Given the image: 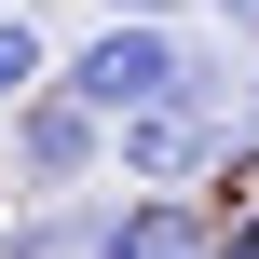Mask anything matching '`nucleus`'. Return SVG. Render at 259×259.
Here are the masks:
<instances>
[{
  "instance_id": "1",
  "label": "nucleus",
  "mask_w": 259,
  "mask_h": 259,
  "mask_svg": "<svg viewBox=\"0 0 259 259\" xmlns=\"http://www.w3.org/2000/svg\"><path fill=\"white\" fill-rule=\"evenodd\" d=\"M0 164H14L27 191H96V164H109V123H96L68 82H27V96L0 109Z\"/></svg>"
},
{
  "instance_id": "2",
  "label": "nucleus",
  "mask_w": 259,
  "mask_h": 259,
  "mask_svg": "<svg viewBox=\"0 0 259 259\" xmlns=\"http://www.w3.org/2000/svg\"><path fill=\"white\" fill-rule=\"evenodd\" d=\"M82 259H219V219H205L178 178H164V191L137 178L123 205H82Z\"/></svg>"
},
{
  "instance_id": "3",
  "label": "nucleus",
  "mask_w": 259,
  "mask_h": 259,
  "mask_svg": "<svg viewBox=\"0 0 259 259\" xmlns=\"http://www.w3.org/2000/svg\"><path fill=\"white\" fill-rule=\"evenodd\" d=\"M109 164L123 178H205L219 164V96H137V109H109Z\"/></svg>"
},
{
  "instance_id": "4",
  "label": "nucleus",
  "mask_w": 259,
  "mask_h": 259,
  "mask_svg": "<svg viewBox=\"0 0 259 259\" xmlns=\"http://www.w3.org/2000/svg\"><path fill=\"white\" fill-rule=\"evenodd\" d=\"M0 259H82V191H55V205L0 219Z\"/></svg>"
},
{
  "instance_id": "5",
  "label": "nucleus",
  "mask_w": 259,
  "mask_h": 259,
  "mask_svg": "<svg viewBox=\"0 0 259 259\" xmlns=\"http://www.w3.org/2000/svg\"><path fill=\"white\" fill-rule=\"evenodd\" d=\"M41 68H55V55H41V27H27V0H0V109H14V96H27Z\"/></svg>"
},
{
  "instance_id": "6",
  "label": "nucleus",
  "mask_w": 259,
  "mask_h": 259,
  "mask_svg": "<svg viewBox=\"0 0 259 259\" xmlns=\"http://www.w3.org/2000/svg\"><path fill=\"white\" fill-rule=\"evenodd\" d=\"M219 164H259V68H246V96H219Z\"/></svg>"
},
{
  "instance_id": "7",
  "label": "nucleus",
  "mask_w": 259,
  "mask_h": 259,
  "mask_svg": "<svg viewBox=\"0 0 259 259\" xmlns=\"http://www.w3.org/2000/svg\"><path fill=\"white\" fill-rule=\"evenodd\" d=\"M219 259H259V205H232V219H219Z\"/></svg>"
},
{
  "instance_id": "8",
  "label": "nucleus",
  "mask_w": 259,
  "mask_h": 259,
  "mask_svg": "<svg viewBox=\"0 0 259 259\" xmlns=\"http://www.w3.org/2000/svg\"><path fill=\"white\" fill-rule=\"evenodd\" d=\"M205 14H219V27H246V41H259V0H205Z\"/></svg>"
},
{
  "instance_id": "9",
  "label": "nucleus",
  "mask_w": 259,
  "mask_h": 259,
  "mask_svg": "<svg viewBox=\"0 0 259 259\" xmlns=\"http://www.w3.org/2000/svg\"><path fill=\"white\" fill-rule=\"evenodd\" d=\"M109 14H191V0H109Z\"/></svg>"
}]
</instances>
